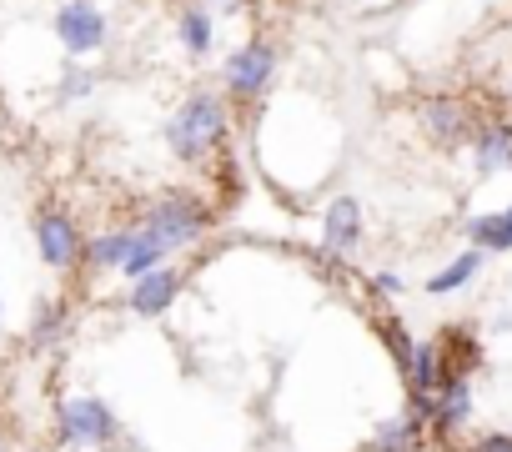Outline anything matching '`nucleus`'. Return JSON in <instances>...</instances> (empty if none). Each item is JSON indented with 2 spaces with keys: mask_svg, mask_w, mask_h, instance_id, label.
<instances>
[{
  "mask_svg": "<svg viewBox=\"0 0 512 452\" xmlns=\"http://www.w3.org/2000/svg\"><path fill=\"white\" fill-rule=\"evenodd\" d=\"M477 272H482V252L472 247V252H462V257H457L452 267H442V272H437V277L427 282V292H432V297H447V292L467 287V282H472Z\"/></svg>",
  "mask_w": 512,
  "mask_h": 452,
  "instance_id": "obj_16",
  "label": "nucleus"
},
{
  "mask_svg": "<svg viewBox=\"0 0 512 452\" xmlns=\"http://www.w3.org/2000/svg\"><path fill=\"white\" fill-rule=\"evenodd\" d=\"M377 287L392 297V292H402V277H392V272H377Z\"/></svg>",
  "mask_w": 512,
  "mask_h": 452,
  "instance_id": "obj_21",
  "label": "nucleus"
},
{
  "mask_svg": "<svg viewBox=\"0 0 512 452\" xmlns=\"http://www.w3.org/2000/svg\"><path fill=\"white\" fill-rule=\"evenodd\" d=\"M226 101L216 91H191L176 111H171V126H166V141L181 161H201L211 156L221 141H226Z\"/></svg>",
  "mask_w": 512,
  "mask_h": 452,
  "instance_id": "obj_1",
  "label": "nucleus"
},
{
  "mask_svg": "<svg viewBox=\"0 0 512 452\" xmlns=\"http://www.w3.org/2000/svg\"><path fill=\"white\" fill-rule=\"evenodd\" d=\"M176 41H181V51L186 56H206L211 51V41H216V16L206 11V6H186L181 16H176Z\"/></svg>",
  "mask_w": 512,
  "mask_h": 452,
  "instance_id": "obj_12",
  "label": "nucleus"
},
{
  "mask_svg": "<svg viewBox=\"0 0 512 452\" xmlns=\"http://www.w3.org/2000/svg\"><path fill=\"white\" fill-rule=\"evenodd\" d=\"M362 206H357V196H337L332 206H327V216H322V247L327 252H357L362 247Z\"/></svg>",
  "mask_w": 512,
  "mask_h": 452,
  "instance_id": "obj_10",
  "label": "nucleus"
},
{
  "mask_svg": "<svg viewBox=\"0 0 512 452\" xmlns=\"http://www.w3.org/2000/svg\"><path fill=\"white\" fill-rule=\"evenodd\" d=\"M91 86H96V71H86V66H66V76H61V86H56V101L61 106H71V101H81V96H91Z\"/></svg>",
  "mask_w": 512,
  "mask_h": 452,
  "instance_id": "obj_18",
  "label": "nucleus"
},
{
  "mask_svg": "<svg viewBox=\"0 0 512 452\" xmlns=\"http://www.w3.org/2000/svg\"><path fill=\"white\" fill-rule=\"evenodd\" d=\"M221 11H241V0H221Z\"/></svg>",
  "mask_w": 512,
  "mask_h": 452,
  "instance_id": "obj_22",
  "label": "nucleus"
},
{
  "mask_svg": "<svg viewBox=\"0 0 512 452\" xmlns=\"http://www.w3.org/2000/svg\"><path fill=\"white\" fill-rule=\"evenodd\" d=\"M56 41L66 46L71 61L96 56L111 41V21H106V11L96 6V0H66V6L56 11Z\"/></svg>",
  "mask_w": 512,
  "mask_h": 452,
  "instance_id": "obj_4",
  "label": "nucleus"
},
{
  "mask_svg": "<svg viewBox=\"0 0 512 452\" xmlns=\"http://www.w3.org/2000/svg\"><path fill=\"white\" fill-rule=\"evenodd\" d=\"M141 232L156 237L166 252H181V247H196L206 232H211V206L196 196V191H166L146 206V221Z\"/></svg>",
  "mask_w": 512,
  "mask_h": 452,
  "instance_id": "obj_2",
  "label": "nucleus"
},
{
  "mask_svg": "<svg viewBox=\"0 0 512 452\" xmlns=\"http://www.w3.org/2000/svg\"><path fill=\"white\" fill-rule=\"evenodd\" d=\"M81 247H86V237L76 232V221L66 211H41L36 216V252H41L46 267H56V272L81 267Z\"/></svg>",
  "mask_w": 512,
  "mask_h": 452,
  "instance_id": "obj_6",
  "label": "nucleus"
},
{
  "mask_svg": "<svg viewBox=\"0 0 512 452\" xmlns=\"http://www.w3.org/2000/svg\"><path fill=\"white\" fill-rule=\"evenodd\" d=\"M417 116H422V126H427V136H432L437 146H462V141H472V111H467L457 96H427V101L417 106Z\"/></svg>",
  "mask_w": 512,
  "mask_h": 452,
  "instance_id": "obj_7",
  "label": "nucleus"
},
{
  "mask_svg": "<svg viewBox=\"0 0 512 452\" xmlns=\"http://www.w3.org/2000/svg\"><path fill=\"white\" fill-rule=\"evenodd\" d=\"M467 237L477 252H512V211H492V216H472Z\"/></svg>",
  "mask_w": 512,
  "mask_h": 452,
  "instance_id": "obj_15",
  "label": "nucleus"
},
{
  "mask_svg": "<svg viewBox=\"0 0 512 452\" xmlns=\"http://www.w3.org/2000/svg\"><path fill=\"white\" fill-rule=\"evenodd\" d=\"M131 242H136V232H101L96 242L81 247V267H91V272H121V262L131 257Z\"/></svg>",
  "mask_w": 512,
  "mask_h": 452,
  "instance_id": "obj_13",
  "label": "nucleus"
},
{
  "mask_svg": "<svg viewBox=\"0 0 512 452\" xmlns=\"http://www.w3.org/2000/svg\"><path fill=\"white\" fill-rule=\"evenodd\" d=\"M166 257H171V252H166V247H161L156 237H146V232H141V226H136V242H131V257L121 262V277H126V282H136L141 272H151V267H161Z\"/></svg>",
  "mask_w": 512,
  "mask_h": 452,
  "instance_id": "obj_17",
  "label": "nucleus"
},
{
  "mask_svg": "<svg viewBox=\"0 0 512 452\" xmlns=\"http://www.w3.org/2000/svg\"><path fill=\"white\" fill-rule=\"evenodd\" d=\"M417 442H422V412H402L377 427L372 452H417Z\"/></svg>",
  "mask_w": 512,
  "mask_h": 452,
  "instance_id": "obj_14",
  "label": "nucleus"
},
{
  "mask_svg": "<svg viewBox=\"0 0 512 452\" xmlns=\"http://www.w3.org/2000/svg\"><path fill=\"white\" fill-rule=\"evenodd\" d=\"M427 417H432V427H437V432H457V427L472 417V387H467V377H462V372H442V382H437V392H432Z\"/></svg>",
  "mask_w": 512,
  "mask_h": 452,
  "instance_id": "obj_9",
  "label": "nucleus"
},
{
  "mask_svg": "<svg viewBox=\"0 0 512 452\" xmlns=\"http://www.w3.org/2000/svg\"><path fill=\"white\" fill-rule=\"evenodd\" d=\"M221 81H226V96L231 101H262L272 91V81H277V46L262 41V36L236 46L231 61H226V71H221Z\"/></svg>",
  "mask_w": 512,
  "mask_h": 452,
  "instance_id": "obj_3",
  "label": "nucleus"
},
{
  "mask_svg": "<svg viewBox=\"0 0 512 452\" xmlns=\"http://www.w3.org/2000/svg\"><path fill=\"white\" fill-rule=\"evenodd\" d=\"M61 442L66 447H101L116 437V412L101 397H71L61 402Z\"/></svg>",
  "mask_w": 512,
  "mask_h": 452,
  "instance_id": "obj_5",
  "label": "nucleus"
},
{
  "mask_svg": "<svg viewBox=\"0 0 512 452\" xmlns=\"http://www.w3.org/2000/svg\"><path fill=\"white\" fill-rule=\"evenodd\" d=\"M0 452H6V432H0Z\"/></svg>",
  "mask_w": 512,
  "mask_h": 452,
  "instance_id": "obj_23",
  "label": "nucleus"
},
{
  "mask_svg": "<svg viewBox=\"0 0 512 452\" xmlns=\"http://www.w3.org/2000/svg\"><path fill=\"white\" fill-rule=\"evenodd\" d=\"M472 161L482 176H497L512 166V126L507 121H492L482 131H472Z\"/></svg>",
  "mask_w": 512,
  "mask_h": 452,
  "instance_id": "obj_11",
  "label": "nucleus"
},
{
  "mask_svg": "<svg viewBox=\"0 0 512 452\" xmlns=\"http://www.w3.org/2000/svg\"><path fill=\"white\" fill-rule=\"evenodd\" d=\"M181 297V272L176 267H151V272H141L136 282H131V312L136 317H161V312H171V302Z\"/></svg>",
  "mask_w": 512,
  "mask_h": 452,
  "instance_id": "obj_8",
  "label": "nucleus"
},
{
  "mask_svg": "<svg viewBox=\"0 0 512 452\" xmlns=\"http://www.w3.org/2000/svg\"><path fill=\"white\" fill-rule=\"evenodd\" d=\"M0 317H6V302H0Z\"/></svg>",
  "mask_w": 512,
  "mask_h": 452,
  "instance_id": "obj_24",
  "label": "nucleus"
},
{
  "mask_svg": "<svg viewBox=\"0 0 512 452\" xmlns=\"http://www.w3.org/2000/svg\"><path fill=\"white\" fill-rule=\"evenodd\" d=\"M472 452H512V437L507 432H487V437H477Z\"/></svg>",
  "mask_w": 512,
  "mask_h": 452,
  "instance_id": "obj_20",
  "label": "nucleus"
},
{
  "mask_svg": "<svg viewBox=\"0 0 512 452\" xmlns=\"http://www.w3.org/2000/svg\"><path fill=\"white\" fill-rule=\"evenodd\" d=\"M61 322H66V312H61V302H41V312L31 317V342H36V347H46V342H56V332H61Z\"/></svg>",
  "mask_w": 512,
  "mask_h": 452,
  "instance_id": "obj_19",
  "label": "nucleus"
}]
</instances>
